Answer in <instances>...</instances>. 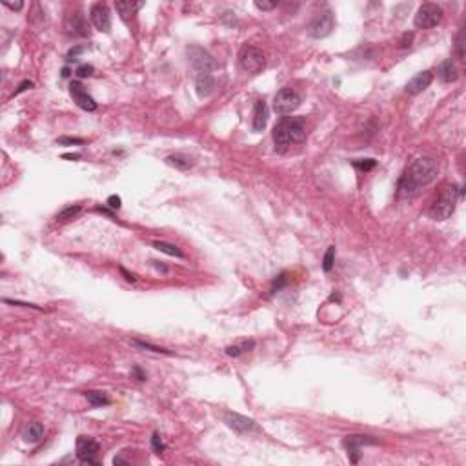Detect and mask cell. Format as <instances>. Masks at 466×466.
Returning a JSON list of instances; mask_svg holds the SVG:
<instances>
[{"mask_svg": "<svg viewBox=\"0 0 466 466\" xmlns=\"http://www.w3.org/2000/svg\"><path fill=\"white\" fill-rule=\"evenodd\" d=\"M288 283V277H286V273H281L277 279L273 281V286H271V293H275V291H279L281 288L284 286V284Z\"/></svg>", "mask_w": 466, "mask_h": 466, "instance_id": "cell-32", "label": "cell"}, {"mask_svg": "<svg viewBox=\"0 0 466 466\" xmlns=\"http://www.w3.org/2000/svg\"><path fill=\"white\" fill-rule=\"evenodd\" d=\"M333 26H335L333 13L326 9V11L317 13L315 17H313V20L310 22V26H308V33H310V37H313V38H324L332 33Z\"/></svg>", "mask_w": 466, "mask_h": 466, "instance_id": "cell-8", "label": "cell"}, {"mask_svg": "<svg viewBox=\"0 0 466 466\" xmlns=\"http://www.w3.org/2000/svg\"><path fill=\"white\" fill-rule=\"evenodd\" d=\"M64 29L67 35H73V37H89V26L80 11H73L67 15L64 20Z\"/></svg>", "mask_w": 466, "mask_h": 466, "instance_id": "cell-14", "label": "cell"}, {"mask_svg": "<svg viewBox=\"0 0 466 466\" xmlns=\"http://www.w3.org/2000/svg\"><path fill=\"white\" fill-rule=\"evenodd\" d=\"M437 162L430 157H419L415 158L410 166L404 170L403 177L397 182V195L401 199H410L417 195L421 188L428 186L437 179Z\"/></svg>", "mask_w": 466, "mask_h": 466, "instance_id": "cell-1", "label": "cell"}, {"mask_svg": "<svg viewBox=\"0 0 466 466\" xmlns=\"http://www.w3.org/2000/svg\"><path fill=\"white\" fill-rule=\"evenodd\" d=\"M224 423L237 433H251V432H259V426L255 425V421L248 419V417L241 415V413L235 412H226L224 413Z\"/></svg>", "mask_w": 466, "mask_h": 466, "instance_id": "cell-13", "label": "cell"}, {"mask_svg": "<svg viewBox=\"0 0 466 466\" xmlns=\"http://www.w3.org/2000/svg\"><path fill=\"white\" fill-rule=\"evenodd\" d=\"M131 344H133L135 348H141V350H150V352H155V354H166V355H171V352H170V350H166V348H160V346H153V344H150V342L131 341Z\"/></svg>", "mask_w": 466, "mask_h": 466, "instance_id": "cell-26", "label": "cell"}, {"mask_svg": "<svg viewBox=\"0 0 466 466\" xmlns=\"http://www.w3.org/2000/svg\"><path fill=\"white\" fill-rule=\"evenodd\" d=\"M375 158H361V160H354V166L361 171H370L375 168Z\"/></svg>", "mask_w": 466, "mask_h": 466, "instance_id": "cell-28", "label": "cell"}, {"mask_svg": "<svg viewBox=\"0 0 466 466\" xmlns=\"http://www.w3.org/2000/svg\"><path fill=\"white\" fill-rule=\"evenodd\" d=\"M188 57H190V62L199 69V73H209V71L215 69V66H217L212 55L199 46L188 48Z\"/></svg>", "mask_w": 466, "mask_h": 466, "instance_id": "cell-10", "label": "cell"}, {"mask_svg": "<svg viewBox=\"0 0 466 466\" xmlns=\"http://www.w3.org/2000/svg\"><path fill=\"white\" fill-rule=\"evenodd\" d=\"M89 18H91V24L99 31L109 33V29H111V13H109V8L106 4H102V2L93 4L91 9H89Z\"/></svg>", "mask_w": 466, "mask_h": 466, "instance_id": "cell-11", "label": "cell"}, {"mask_svg": "<svg viewBox=\"0 0 466 466\" xmlns=\"http://www.w3.org/2000/svg\"><path fill=\"white\" fill-rule=\"evenodd\" d=\"M268 116H270V109H268L264 100H257V104L253 108V119H251V126L253 131H262L268 124Z\"/></svg>", "mask_w": 466, "mask_h": 466, "instance_id": "cell-16", "label": "cell"}, {"mask_svg": "<svg viewBox=\"0 0 466 466\" xmlns=\"http://www.w3.org/2000/svg\"><path fill=\"white\" fill-rule=\"evenodd\" d=\"M115 8H116V11H119V15H121L124 20H128L131 15H135V11H137L138 8H142V2H116Z\"/></svg>", "mask_w": 466, "mask_h": 466, "instance_id": "cell-23", "label": "cell"}, {"mask_svg": "<svg viewBox=\"0 0 466 466\" xmlns=\"http://www.w3.org/2000/svg\"><path fill=\"white\" fill-rule=\"evenodd\" d=\"M99 442L91 437L80 435L77 439V459L84 464H99Z\"/></svg>", "mask_w": 466, "mask_h": 466, "instance_id": "cell-7", "label": "cell"}, {"mask_svg": "<svg viewBox=\"0 0 466 466\" xmlns=\"http://www.w3.org/2000/svg\"><path fill=\"white\" fill-rule=\"evenodd\" d=\"M69 95L73 97V102H75L80 109H84V111H95L97 109L95 99L87 93L84 84L79 82V80H73V82L69 84Z\"/></svg>", "mask_w": 466, "mask_h": 466, "instance_id": "cell-9", "label": "cell"}, {"mask_svg": "<svg viewBox=\"0 0 466 466\" xmlns=\"http://www.w3.org/2000/svg\"><path fill=\"white\" fill-rule=\"evenodd\" d=\"M166 164L177 168V170H188V168L193 166V160L190 157H186V155H182V153H175V155L166 157Z\"/></svg>", "mask_w": 466, "mask_h": 466, "instance_id": "cell-22", "label": "cell"}, {"mask_svg": "<svg viewBox=\"0 0 466 466\" xmlns=\"http://www.w3.org/2000/svg\"><path fill=\"white\" fill-rule=\"evenodd\" d=\"M344 448L348 450V457L352 462H359L361 459V448L362 446H368V445H377L375 439H371L370 435H348L342 441Z\"/></svg>", "mask_w": 466, "mask_h": 466, "instance_id": "cell-12", "label": "cell"}, {"mask_svg": "<svg viewBox=\"0 0 466 466\" xmlns=\"http://www.w3.org/2000/svg\"><path fill=\"white\" fill-rule=\"evenodd\" d=\"M442 20V9L437 4H423L415 13L413 24L415 28L421 29H430L433 26H437Z\"/></svg>", "mask_w": 466, "mask_h": 466, "instance_id": "cell-6", "label": "cell"}, {"mask_svg": "<svg viewBox=\"0 0 466 466\" xmlns=\"http://www.w3.org/2000/svg\"><path fill=\"white\" fill-rule=\"evenodd\" d=\"M77 77H80V79H86V77H91L93 73H95V67L89 66V64H82V66L77 67Z\"/></svg>", "mask_w": 466, "mask_h": 466, "instance_id": "cell-30", "label": "cell"}, {"mask_svg": "<svg viewBox=\"0 0 466 466\" xmlns=\"http://www.w3.org/2000/svg\"><path fill=\"white\" fill-rule=\"evenodd\" d=\"M62 157H64V158H71V160H75V158H80V155H77V153H75V155H62Z\"/></svg>", "mask_w": 466, "mask_h": 466, "instance_id": "cell-42", "label": "cell"}, {"mask_svg": "<svg viewBox=\"0 0 466 466\" xmlns=\"http://www.w3.org/2000/svg\"><path fill=\"white\" fill-rule=\"evenodd\" d=\"M29 87H33V82L31 80H24V82L18 86V89H15V95H18V93L26 91V89H29Z\"/></svg>", "mask_w": 466, "mask_h": 466, "instance_id": "cell-36", "label": "cell"}, {"mask_svg": "<svg viewBox=\"0 0 466 466\" xmlns=\"http://www.w3.org/2000/svg\"><path fill=\"white\" fill-rule=\"evenodd\" d=\"M255 8L261 11H271L277 8V2H266V0H255Z\"/></svg>", "mask_w": 466, "mask_h": 466, "instance_id": "cell-31", "label": "cell"}, {"mask_svg": "<svg viewBox=\"0 0 466 466\" xmlns=\"http://www.w3.org/2000/svg\"><path fill=\"white\" fill-rule=\"evenodd\" d=\"M439 79H441L442 82H448V84L455 82V80L459 79V69L452 58H446L445 62L439 66Z\"/></svg>", "mask_w": 466, "mask_h": 466, "instance_id": "cell-19", "label": "cell"}, {"mask_svg": "<svg viewBox=\"0 0 466 466\" xmlns=\"http://www.w3.org/2000/svg\"><path fill=\"white\" fill-rule=\"evenodd\" d=\"M155 250L160 251V253H166L170 257H177V259H184V253L180 251V248H177L175 244H170V242H164V241H153L151 242Z\"/></svg>", "mask_w": 466, "mask_h": 466, "instance_id": "cell-21", "label": "cell"}, {"mask_svg": "<svg viewBox=\"0 0 466 466\" xmlns=\"http://www.w3.org/2000/svg\"><path fill=\"white\" fill-rule=\"evenodd\" d=\"M82 212V208H80L79 204H75V206H67V208H64L62 212L57 215V221L58 222H66V221H71V219H75L79 213Z\"/></svg>", "mask_w": 466, "mask_h": 466, "instance_id": "cell-25", "label": "cell"}, {"mask_svg": "<svg viewBox=\"0 0 466 466\" xmlns=\"http://www.w3.org/2000/svg\"><path fill=\"white\" fill-rule=\"evenodd\" d=\"M82 51V48H75V50H71L69 53H67V62H71V60H77V55Z\"/></svg>", "mask_w": 466, "mask_h": 466, "instance_id": "cell-39", "label": "cell"}, {"mask_svg": "<svg viewBox=\"0 0 466 466\" xmlns=\"http://www.w3.org/2000/svg\"><path fill=\"white\" fill-rule=\"evenodd\" d=\"M462 197V188L454 186V184H446L439 192L437 199L432 202L428 208V217L433 221H446L455 209V204Z\"/></svg>", "mask_w": 466, "mask_h": 466, "instance_id": "cell-3", "label": "cell"}, {"mask_svg": "<svg viewBox=\"0 0 466 466\" xmlns=\"http://www.w3.org/2000/svg\"><path fill=\"white\" fill-rule=\"evenodd\" d=\"M131 374L137 377V381H146V374H142V370L138 366H133V370H131Z\"/></svg>", "mask_w": 466, "mask_h": 466, "instance_id": "cell-37", "label": "cell"}, {"mask_svg": "<svg viewBox=\"0 0 466 466\" xmlns=\"http://www.w3.org/2000/svg\"><path fill=\"white\" fill-rule=\"evenodd\" d=\"M432 80H433L432 71H421V73H417V75L406 84L404 91H406L408 95H419V93H423L426 87L432 84Z\"/></svg>", "mask_w": 466, "mask_h": 466, "instance_id": "cell-15", "label": "cell"}, {"mask_svg": "<svg viewBox=\"0 0 466 466\" xmlns=\"http://www.w3.org/2000/svg\"><path fill=\"white\" fill-rule=\"evenodd\" d=\"M273 144L275 150L284 153L291 146L300 144L306 138V126L304 121L299 116H284L277 124L273 126Z\"/></svg>", "mask_w": 466, "mask_h": 466, "instance_id": "cell-2", "label": "cell"}, {"mask_svg": "<svg viewBox=\"0 0 466 466\" xmlns=\"http://www.w3.org/2000/svg\"><path fill=\"white\" fill-rule=\"evenodd\" d=\"M121 273L126 277V281H129V283H135V277H133V275H131V273H128V271H126L122 266H121Z\"/></svg>", "mask_w": 466, "mask_h": 466, "instance_id": "cell-40", "label": "cell"}, {"mask_svg": "<svg viewBox=\"0 0 466 466\" xmlns=\"http://www.w3.org/2000/svg\"><path fill=\"white\" fill-rule=\"evenodd\" d=\"M113 462H115V464H121V462H126V461L124 459H121V457H115L113 459Z\"/></svg>", "mask_w": 466, "mask_h": 466, "instance_id": "cell-43", "label": "cell"}, {"mask_svg": "<svg viewBox=\"0 0 466 466\" xmlns=\"http://www.w3.org/2000/svg\"><path fill=\"white\" fill-rule=\"evenodd\" d=\"M299 106H300V97L297 95V91L295 89H291V87H283V89H279L273 99V109H275V113H279V115L293 113Z\"/></svg>", "mask_w": 466, "mask_h": 466, "instance_id": "cell-5", "label": "cell"}, {"mask_svg": "<svg viewBox=\"0 0 466 466\" xmlns=\"http://www.w3.org/2000/svg\"><path fill=\"white\" fill-rule=\"evenodd\" d=\"M195 87H197V95L199 97L212 95L213 87H215V79H213L212 73H199L195 79Z\"/></svg>", "mask_w": 466, "mask_h": 466, "instance_id": "cell-18", "label": "cell"}, {"mask_svg": "<svg viewBox=\"0 0 466 466\" xmlns=\"http://www.w3.org/2000/svg\"><path fill=\"white\" fill-rule=\"evenodd\" d=\"M457 55H459V58L464 57V51H462V31L459 33V37H457Z\"/></svg>", "mask_w": 466, "mask_h": 466, "instance_id": "cell-38", "label": "cell"}, {"mask_svg": "<svg viewBox=\"0 0 466 466\" xmlns=\"http://www.w3.org/2000/svg\"><path fill=\"white\" fill-rule=\"evenodd\" d=\"M58 144L62 146H71V144H84V138H71V137H62L58 138Z\"/></svg>", "mask_w": 466, "mask_h": 466, "instance_id": "cell-34", "label": "cell"}, {"mask_svg": "<svg viewBox=\"0 0 466 466\" xmlns=\"http://www.w3.org/2000/svg\"><path fill=\"white\" fill-rule=\"evenodd\" d=\"M84 397L87 399V403L91 404V406H97V408H100V406H108L111 401H109V397H108V393L106 391H100V390H89V391H86L84 393Z\"/></svg>", "mask_w": 466, "mask_h": 466, "instance_id": "cell-20", "label": "cell"}, {"mask_svg": "<svg viewBox=\"0 0 466 466\" xmlns=\"http://www.w3.org/2000/svg\"><path fill=\"white\" fill-rule=\"evenodd\" d=\"M106 204H108L111 209H121L122 200H121V197H119V195H111V197H108V202H106Z\"/></svg>", "mask_w": 466, "mask_h": 466, "instance_id": "cell-33", "label": "cell"}, {"mask_svg": "<svg viewBox=\"0 0 466 466\" xmlns=\"http://www.w3.org/2000/svg\"><path fill=\"white\" fill-rule=\"evenodd\" d=\"M151 448H153V452H155L157 455L162 454L164 448H166V446H164V442H162V437L158 435L157 432H155L153 435H151Z\"/></svg>", "mask_w": 466, "mask_h": 466, "instance_id": "cell-29", "label": "cell"}, {"mask_svg": "<svg viewBox=\"0 0 466 466\" xmlns=\"http://www.w3.org/2000/svg\"><path fill=\"white\" fill-rule=\"evenodd\" d=\"M253 346H255L253 341H244V342H241V344L228 346V348H226V355H229V357H239V355L250 352Z\"/></svg>", "mask_w": 466, "mask_h": 466, "instance_id": "cell-24", "label": "cell"}, {"mask_svg": "<svg viewBox=\"0 0 466 466\" xmlns=\"http://www.w3.org/2000/svg\"><path fill=\"white\" fill-rule=\"evenodd\" d=\"M44 437V426L40 423H28L22 430V439L29 445H37Z\"/></svg>", "mask_w": 466, "mask_h": 466, "instance_id": "cell-17", "label": "cell"}, {"mask_svg": "<svg viewBox=\"0 0 466 466\" xmlns=\"http://www.w3.org/2000/svg\"><path fill=\"white\" fill-rule=\"evenodd\" d=\"M239 66H241L242 71L250 73V75H259L266 67V55L262 53V50H259V48L246 44L239 51Z\"/></svg>", "mask_w": 466, "mask_h": 466, "instance_id": "cell-4", "label": "cell"}, {"mask_svg": "<svg viewBox=\"0 0 466 466\" xmlns=\"http://www.w3.org/2000/svg\"><path fill=\"white\" fill-rule=\"evenodd\" d=\"M333 262H335V246H330L328 250H326V253H324V259H322V270L332 271Z\"/></svg>", "mask_w": 466, "mask_h": 466, "instance_id": "cell-27", "label": "cell"}, {"mask_svg": "<svg viewBox=\"0 0 466 466\" xmlns=\"http://www.w3.org/2000/svg\"><path fill=\"white\" fill-rule=\"evenodd\" d=\"M153 264H155V268H157V270L168 271V268H166V266H164V264H158V262H155V261H153Z\"/></svg>", "mask_w": 466, "mask_h": 466, "instance_id": "cell-41", "label": "cell"}, {"mask_svg": "<svg viewBox=\"0 0 466 466\" xmlns=\"http://www.w3.org/2000/svg\"><path fill=\"white\" fill-rule=\"evenodd\" d=\"M2 4H4L8 9H11V11H20V9L24 8V2H8V0H4Z\"/></svg>", "mask_w": 466, "mask_h": 466, "instance_id": "cell-35", "label": "cell"}]
</instances>
